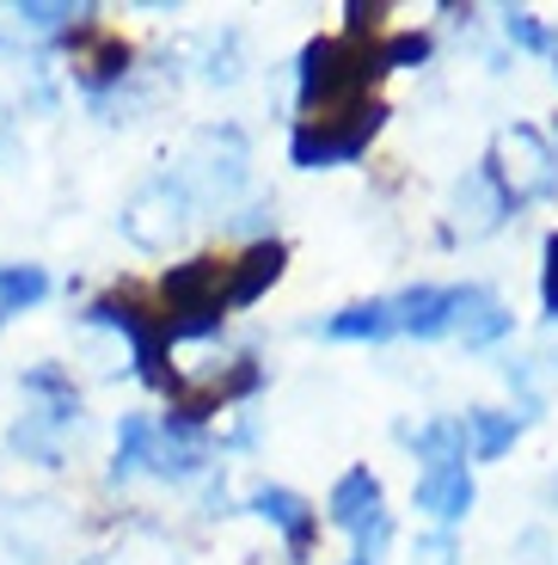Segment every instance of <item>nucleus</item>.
<instances>
[{
	"mask_svg": "<svg viewBox=\"0 0 558 565\" xmlns=\"http://www.w3.org/2000/svg\"><path fill=\"white\" fill-rule=\"evenodd\" d=\"M387 81L380 68V43L375 38H313L294 62V105H301V124H332L375 105V86Z\"/></svg>",
	"mask_w": 558,
	"mask_h": 565,
	"instance_id": "obj_1",
	"label": "nucleus"
},
{
	"mask_svg": "<svg viewBox=\"0 0 558 565\" xmlns=\"http://www.w3.org/2000/svg\"><path fill=\"white\" fill-rule=\"evenodd\" d=\"M160 296H167V344L184 339H210L227 320V265L222 258H184L160 277Z\"/></svg>",
	"mask_w": 558,
	"mask_h": 565,
	"instance_id": "obj_2",
	"label": "nucleus"
},
{
	"mask_svg": "<svg viewBox=\"0 0 558 565\" xmlns=\"http://www.w3.org/2000/svg\"><path fill=\"white\" fill-rule=\"evenodd\" d=\"M485 172H491V184L503 191L509 210L558 198V154H552V141H546L534 124H509V129H503L497 148L485 154Z\"/></svg>",
	"mask_w": 558,
	"mask_h": 565,
	"instance_id": "obj_3",
	"label": "nucleus"
},
{
	"mask_svg": "<svg viewBox=\"0 0 558 565\" xmlns=\"http://www.w3.org/2000/svg\"><path fill=\"white\" fill-rule=\"evenodd\" d=\"M380 124H387V105H363V111L350 117H332V124H294L289 136V160L301 172H320V167H350V160L368 154V141L380 136Z\"/></svg>",
	"mask_w": 558,
	"mask_h": 565,
	"instance_id": "obj_4",
	"label": "nucleus"
},
{
	"mask_svg": "<svg viewBox=\"0 0 558 565\" xmlns=\"http://www.w3.org/2000/svg\"><path fill=\"white\" fill-rule=\"evenodd\" d=\"M325 510H332V523L356 541V565H375L380 553H387L393 516H387V498H380V480L368 473V467H350L344 480L332 486Z\"/></svg>",
	"mask_w": 558,
	"mask_h": 565,
	"instance_id": "obj_5",
	"label": "nucleus"
},
{
	"mask_svg": "<svg viewBox=\"0 0 558 565\" xmlns=\"http://www.w3.org/2000/svg\"><path fill=\"white\" fill-rule=\"evenodd\" d=\"M184 215H191V191L179 184V172H167V179L141 184L136 198H129L124 234L136 246H148V253H167V246L184 234Z\"/></svg>",
	"mask_w": 558,
	"mask_h": 565,
	"instance_id": "obj_6",
	"label": "nucleus"
},
{
	"mask_svg": "<svg viewBox=\"0 0 558 565\" xmlns=\"http://www.w3.org/2000/svg\"><path fill=\"white\" fill-rule=\"evenodd\" d=\"M86 326H111V332H124L129 351H136V375L141 382L167 387V320H148V313L136 308L129 296H98L93 308H86Z\"/></svg>",
	"mask_w": 558,
	"mask_h": 565,
	"instance_id": "obj_7",
	"label": "nucleus"
},
{
	"mask_svg": "<svg viewBox=\"0 0 558 565\" xmlns=\"http://www.w3.org/2000/svg\"><path fill=\"white\" fill-rule=\"evenodd\" d=\"M68 43H74V74H81V86L93 99H105L111 86H124L129 74H136V50H129L124 38H111L105 25H93V19L74 25Z\"/></svg>",
	"mask_w": 558,
	"mask_h": 565,
	"instance_id": "obj_8",
	"label": "nucleus"
},
{
	"mask_svg": "<svg viewBox=\"0 0 558 565\" xmlns=\"http://www.w3.org/2000/svg\"><path fill=\"white\" fill-rule=\"evenodd\" d=\"M196 154H210V160H191V167L179 172V184L191 191V203L239 191V179H246V141H239L234 129H203V136H196Z\"/></svg>",
	"mask_w": 558,
	"mask_h": 565,
	"instance_id": "obj_9",
	"label": "nucleus"
},
{
	"mask_svg": "<svg viewBox=\"0 0 558 565\" xmlns=\"http://www.w3.org/2000/svg\"><path fill=\"white\" fill-rule=\"evenodd\" d=\"M246 510H251V516H265V523L277 529L282 547H289V559H308V553H313L320 510H313L301 492H289V486H258V492L246 498Z\"/></svg>",
	"mask_w": 558,
	"mask_h": 565,
	"instance_id": "obj_10",
	"label": "nucleus"
},
{
	"mask_svg": "<svg viewBox=\"0 0 558 565\" xmlns=\"http://www.w3.org/2000/svg\"><path fill=\"white\" fill-rule=\"evenodd\" d=\"M210 430L191 418H179V412H167V424H154V461H148V473H160V480H196L203 467H210Z\"/></svg>",
	"mask_w": 558,
	"mask_h": 565,
	"instance_id": "obj_11",
	"label": "nucleus"
},
{
	"mask_svg": "<svg viewBox=\"0 0 558 565\" xmlns=\"http://www.w3.org/2000/svg\"><path fill=\"white\" fill-rule=\"evenodd\" d=\"M411 504H418L436 529H454V523H466V510L479 504V486H473L466 467H423L418 486H411Z\"/></svg>",
	"mask_w": 558,
	"mask_h": 565,
	"instance_id": "obj_12",
	"label": "nucleus"
},
{
	"mask_svg": "<svg viewBox=\"0 0 558 565\" xmlns=\"http://www.w3.org/2000/svg\"><path fill=\"white\" fill-rule=\"evenodd\" d=\"M282 265H289V246L282 241H251L246 253L227 265V308H251V301L282 277Z\"/></svg>",
	"mask_w": 558,
	"mask_h": 565,
	"instance_id": "obj_13",
	"label": "nucleus"
},
{
	"mask_svg": "<svg viewBox=\"0 0 558 565\" xmlns=\"http://www.w3.org/2000/svg\"><path fill=\"white\" fill-rule=\"evenodd\" d=\"M19 387H25L31 399H37V412H31V418H37V424H50L56 437L81 424V394H74L68 369H56V363H37V369H25V375H19Z\"/></svg>",
	"mask_w": 558,
	"mask_h": 565,
	"instance_id": "obj_14",
	"label": "nucleus"
},
{
	"mask_svg": "<svg viewBox=\"0 0 558 565\" xmlns=\"http://www.w3.org/2000/svg\"><path fill=\"white\" fill-rule=\"evenodd\" d=\"M454 308H461V289H405L399 301H393V320H399V332H411V339H442V332H454Z\"/></svg>",
	"mask_w": 558,
	"mask_h": 565,
	"instance_id": "obj_15",
	"label": "nucleus"
},
{
	"mask_svg": "<svg viewBox=\"0 0 558 565\" xmlns=\"http://www.w3.org/2000/svg\"><path fill=\"white\" fill-rule=\"evenodd\" d=\"M516 326V313L503 308L491 289H479V282H466L461 289V308H454V332L466 339V351H485V344H497L503 332Z\"/></svg>",
	"mask_w": 558,
	"mask_h": 565,
	"instance_id": "obj_16",
	"label": "nucleus"
},
{
	"mask_svg": "<svg viewBox=\"0 0 558 565\" xmlns=\"http://www.w3.org/2000/svg\"><path fill=\"white\" fill-rule=\"evenodd\" d=\"M454 215H461V227L466 234H497L503 222H509V203H503V191L491 184V172L485 167H473L461 184H454Z\"/></svg>",
	"mask_w": 558,
	"mask_h": 565,
	"instance_id": "obj_17",
	"label": "nucleus"
},
{
	"mask_svg": "<svg viewBox=\"0 0 558 565\" xmlns=\"http://www.w3.org/2000/svg\"><path fill=\"white\" fill-rule=\"evenodd\" d=\"M320 332H325V339H337V344H380V339L399 332V320H393V301H356V308L332 313Z\"/></svg>",
	"mask_w": 558,
	"mask_h": 565,
	"instance_id": "obj_18",
	"label": "nucleus"
},
{
	"mask_svg": "<svg viewBox=\"0 0 558 565\" xmlns=\"http://www.w3.org/2000/svg\"><path fill=\"white\" fill-rule=\"evenodd\" d=\"M461 424H466V449H473L479 461H503L522 437V418L516 412H497V406H473Z\"/></svg>",
	"mask_w": 558,
	"mask_h": 565,
	"instance_id": "obj_19",
	"label": "nucleus"
},
{
	"mask_svg": "<svg viewBox=\"0 0 558 565\" xmlns=\"http://www.w3.org/2000/svg\"><path fill=\"white\" fill-rule=\"evenodd\" d=\"M411 455L430 467H466V424L461 418H430L411 430Z\"/></svg>",
	"mask_w": 558,
	"mask_h": 565,
	"instance_id": "obj_20",
	"label": "nucleus"
},
{
	"mask_svg": "<svg viewBox=\"0 0 558 565\" xmlns=\"http://www.w3.org/2000/svg\"><path fill=\"white\" fill-rule=\"evenodd\" d=\"M148 461H154V418H141V412H124V424H117V461H111V480H136V473H148Z\"/></svg>",
	"mask_w": 558,
	"mask_h": 565,
	"instance_id": "obj_21",
	"label": "nucleus"
},
{
	"mask_svg": "<svg viewBox=\"0 0 558 565\" xmlns=\"http://www.w3.org/2000/svg\"><path fill=\"white\" fill-rule=\"evenodd\" d=\"M13 19L25 31H37V38H62V31H74L81 19H93V7H68V0H19Z\"/></svg>",
	"mask_w": 558,
	"mask_h": 565,
	"instance_id": "obj_22",
	"label": "nucleus"
},
{
	"mask_svg": "<svg viewBox=\"0 0 558 565\" xmlns=\"http://www.w3.org/2000/svg\"><path fill=\"white\" fill-rule=\"evenodd\" d=\"M50 296V270L43 265H7L0 270V313H25Z\"/></svg>",
	"mask_w": 558,
	"mask_h": 565,
	"instance_id": "obj_23",
	"label": "nucleus"
},
{
	"mask_svg": "<svg viewBox=\"0 0 558 565\" xmlns=\"http://www.w3.org/2000/svg\"><path fill=\"white\" fill-rule=\"evenodd\" d=\"M503 38L516 43V50H528V56H558V31L540 13H528V7H509L503 13Z\"/></svg>",
	"mask_w": 558,
	"mask_h": 565,
	"instance_id": "obj_24",
	"label": "nucleus"
},
{
	"mask_svg": "<svg viewBox=\"0 0 558 565\" xmlns=\"http://www.w3.org/2000/svg\"><path fill=\"white\" fill-rule=\"evenodd\" d=\"M430 62V31H399V38H380V68H423Z\"/></svg>",
	"mask_w": 558,
	"mask_h": 565,
	"instance_id": "obj_25",
	"label": "nucleus"
},
{
	"mask_svg": "<svg viewBox=\"0 0 558 565\" xmlns=\"http://www.w3.org/2000/svg\"><path fill=\"white\" fill-rule=\"evenodd\" d=\"M13 449H19V455H37L43 467H62V443H56V430H50V424H37V418L13 424Z\"/></svg>",
	"mask_w": 558,
	"mask_h": 565,
	"instance_id": "obj_26",
	"label": "nucleus"
},
{
	"mask_svg": "<svg viewBox=\"0 0 558 565\" xmlns=\"http://www.w3.org/2000/svg\"><path fill=\"white\" fill-rule=\"evenodd\" d=\"M411 559H418V565H454V535H448V529H436V535H418Z\"/></svg>",
	"mask_w": 558,
	"mask_h": 565,
	"instance_id": "obj_27",
	"label": "nucleus"
},
{
	"mask_svg": "<svg viewBox=\"0 0 558 565\" xmlns=\"http://www.w3.org/2000/svg\"><path fill=\"white\" fill-rule=\"evenodd\" d=\"M540 301L558 320V234H546V265H540Z\"/></svg>",
	"mask_w": 558,
	"mask_h": 565,
	"instance_id": "obj_28",
	"label": "nucleus"
},
{
	"mask_svg": "<svg viewBox=\"0 0 558 565\" xmlns=\"http://www.w3.org/2000/svg\"><path fill=\"white\" fill-rule=\"evenodd\" d=\"M552 504H558V480H552Z\"/></svg>",
	"mask_w": 558,
	"mask_h": 565,
	"instance_id": "obj_29",
	"label": "nucleus"
},
{
	"mask_svg": "<svg viewBox=\"0 0 558 565\" xmlns=\"http://www.w3.org/2000/svg\"><path fill=\"white\" fill-rule=\"evenodd\" d=\"M552 154H558V141H552Z\"/></svg>",
	"mask_w": 558,
	"mask_h": 565,
	"instance_id": "obj_30",
	"label": "nucleus"
},
{
	"mask_svg": "<svg viewBox=\"0 0 558 565\" xmlns=\"http://www.w3.org/2000/svg\"><path fill=\"white\" fill-rule=\"evenodd\" d=\"M0 320H7V313H0Z\"/></svg>",
	"mask_w": 558,
	"mask_h": 565,
	"instance_id": "obj_31",
	"label": "nucleus"
},
{
	"mask_svg": "<svg viewBox=\"0 0 558 565\" xmlns=\"http://www.w3.org/2000/svg\"><path fill=\"white\" fill-rule=\"evenodd\" d=\"M350 565H356V559H350Z\"/></svg>",
	"mask_w": 558,
	"mask_h": 565,
	"instance_id": "obj_32",
	"label": "nucleus"
},
{
	"mask_svg": "<svg viewBox=\"0 0 558 565\" xmlns=\"http://www.w3.org/2000/svg\"><path fill=\"white\" fill-rule=\"evenodd\" d=\"M552 74H558V68H552Z\"/></svg>",
	"mask_w": 558,
	"mask_h": 565,
	"instance_id": "obj_33",
	"label": "nucleus"
}]
</instances>
